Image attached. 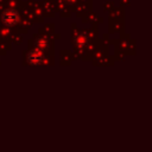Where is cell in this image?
<instances>
[{
	"label": "cell",
	"mask_w": 152,
	"mask_h": 152,
	"mask_svg": "<svg viewBox=\"0 0 152 152\" xmlns=\"http://www.w3.org/2000/svg\"><path fill=\"white\" fill-rule=\"evenodd\" d=\"M2 21H4V24L5 25H7V26H12V25H14L15 23H17V20H18V14H17V12L15 11H13V10H7V11H5L4 13H2Z\"/></svg>",
	"instance_id": "1"
},
{
	"label": "cell",
	"mask_w": 152,
	"mask_h": 152,
	"mask_svg": "<svg viewBox=\"0 0 152 152\" xmlns=\"http://www.w3.org/2000/svg\"><path fill=\"white\" fill-rule=\"evenodd\" d=\"M42 59H43V57H42V55H40L38 51H32V52H30V55H28V62H30L31 64H33V65L40 64V63H42Z\"/></svg>",
	"instance_id": "2"
}]
</instances>
